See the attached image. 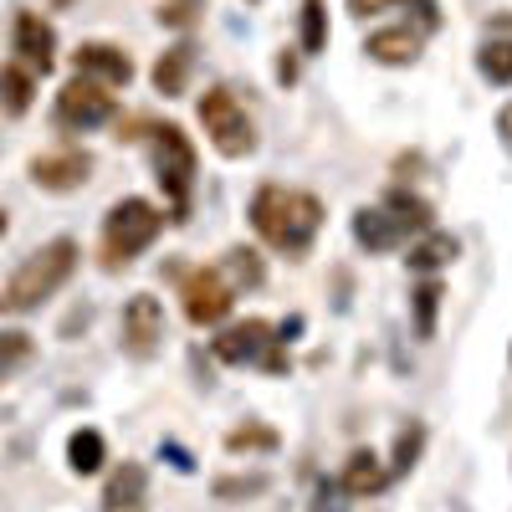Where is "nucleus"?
Listing matches in <instances>:
<instances>
[{
    "mask_svg": "<svg viewBox=\"0 0 512 512\" xmlns=\"http://www.w3.org/2000/svg\"><path fill=\"white\" fill-rule=\"evenodd\" d=\"M251 226L272 251L282 256H303L323 226V200L308 190H287V185H262L251 195Z\"/></svg>",
    "mask_w": 512,
    "mask_h": 512,
    "instance_id": "nucleus-1",
    "label": "nucleus"
},
{
    "mask_svg": "<svg viewBox=\"0 0 512 512\" xmlns=\"http://www.w3.org/2000/svg\"><path fill=\"white\" fill-rule=\"evenodd\" d=\"M77 241L72 236H57V241H47L41 251H31L26 262L11 272V282L0 287V313L6 318H21V313H31V308H41L47 297H57L67 282H72V272H77Z\"/></svg>",
    "mask_w": 512,
    "mask_h": 512,
    "instance_id": "nucleus-2",
    "label": "nucleus"
},
{
    "mask_svg": "<svg viewBox=\"0 0 512 512\" xmlns=\"http://www.w3.org/2000/svg\"><path fill=\"white\" fill-rule=\"evenodd\" d=\"M164 231V210L144 195H123L108 216H103V246H98V262L103 272H118L128 267L134 256H144Z\"/></svg>",
    "mask_w": 512,
    "mask_h": 512,
    "instance_id": "nucleus-3",
    "label": "nucleus"
},
{
    "mask_svg": "<svg viewBox=\"0 0 512 512\" xmlns=\"http://www.w3.org/2000/svg\"><path fill=\"white\" fill-rule=\"evenodd\" d=\"M154 180L169 200V221H190V195H195V144L180 123H154Z\"/></svg>",
    "mask_w": 512,
    "mask_h": 512,
    "instance_id": "nucleus-4",
    "label": "nucleus"
},
{
    "mask_svg": "<svg viewBox=\"0 0 512 512\" xmlns=\"http://www.w3.org/2000/svg\"><path fill=\"white\" fill-rule=\"evenodd\" d=\"M195 113H200L205 139L216 144L221 159H246V154H256V123H251V113L241 108V98H236L231 88H205L200 103H195Z\"/></svg>",
    "mask_w": 512,
    "mask_h": 512,
    "instance_id": "nucleus-5",
    "label": "nucleus"
},
{
    "mask_svg": "<svg viewBox=\"0 0 512 512\" xmlns=\"http://www.w3.org/2000/svg\"><path fill=\"white\" fill-rule=\"evenodd\" d=\"M282 344H287V338H282L267 318H246V323L221 328V338L210 344V354H216L221 364H231V369H241V364H262L267 374H282V369H287Z\"/></svg>",
    "mask_w": 512,
    "mask_h": 512,
    "instance_id": "nucleus-6",
    "label": "nucleus"
},
{
    "mask_svg": "<svg viewBox=\"0 0 512 512\" xmlns=\"http://www.w3.org/2000/svg\"><path fill=\"white\" fill-rule=\"evenodd\" d=\"M180 297H185V318H190L195 328H216V323H226L231 308H236V287H231L216 267H195V272H185Z\"/></svg>",
    "mask_w": 512,
    "mask_h": 512,
    "instance_id": "nucleus-7",
    "label": "nucleus"
},
{
    "mask_svg": "<svg viewBox=\"0 0 512 512\" xmlns=\"http://www.w3.org/2000/svg\"><path fill=\"white\" fill-rule=\"evenodd\" d=\"M118 338H123V354L128 359H154L159 354V344H164V303H159L154 292H134L123 303Z\"/></svg>",
    "mask_w": 512,
    "mask_h": 512,
    "instance_id": "nucleus-8",
    "label": "nucleus"
},
{
    "mask_svg": "<svg viewBox=\"0 0 512 512\" xmlns=\"http://www.w3.org/2000/svg\"><path fill=\"white\" fill-rule=\"evenodd\" d=\"M113 113H118V103L103 82H93V77L62 82V93H57V123L62 128H82V134H88L98 123H113Z\"/></svg>",
    "mask_w": 512,
    "mask_h": 512,
    "instance_id": "nucleus-9",
    "label": "nucleus"
},
{
    "mask_svg": "<svg viewBox=\"0 0 512 512\" xmlns=\"http://www.w3.org/2000/svg\"><path fill=\"white\" fill-rule=\"evenodd\" d=\"M31 180L47 190V195L82 190V185L93 180V154H88V149H52V154H36V159H31Z\"/></svg>",
    "mask_w": 512,
    "mask_h": 512,
    "instance_id": "nucleus-10",
    "label": "nucleus"
},
{
    "mask_svg": "<svg viewBox=\"0 0 512 512\" xmlns=\"http://www.w3.org/2000/svg\"><path fill=\"white\" fill-rule=\"evenodd\" d=\"M72 72L103 82V88H128L134 82V57L123 47H113V41H82L72 52Z\"/></svg>",
    "mask_w": 512,
    "mask_h": 512,
    "instance_id": "nucleus-11",
    "label": "nucleus"
},
{
    "mask_svg": "<svg viewBox=\"0 0 512 512\" xmlns=\"http://www.w3.org/2000/svg\"><path fill=\"white\" fill-rule=\"evenodd\" d=\"M16 57L26 72H52L57 62V31L47 16H36V11H21L16 16Z\"/></svg>",
    "mask_w": 512,
    "mask_h": 512,
    "instance_id": "nucleus-12",
    "label": "nucleus"
},
{
    "mask_svg": "<svg viewBox=\"0 0 512 512\" xmlns=\"http://www.w3.org/2000/svg\"><path fill=\"white\" fill-rule=\"evenodd\" d=\"M354 241H359L369 256H379V251H400V246L410 241V231H405L384 205H364V210H354Z\"/></svg>",
    "mask_w": 512,
    "mask_h": 512,
    "instance_id": "nucleus-13",
    "label": "nucleus"
},
{
    "mask_svg": "<svg viewBox=\"0 0 512 512\" xmlns=\"http://www.w3.org/2000/svg\"><path fill=\"white\" fill-rule=\"evenodd\" d=\"M149 472L139 461H123L103 487V512H149Z\"/></svg>",
    "mask_w": 512,
    "mask_h": 512,
    "instance_id": "nucleus-14",
    "label": "nucleus"
},
{
    "mask_svg": "<svg viewBox=\"0 0 512 512\" xmlns=\"http://www.w3.org/2000/svg\"><path fill=\"white\" fill-rule=\"evenodd\" d=\"M384 482H390V466L379 461V451L359 446V451H349V461H344L338 492H344V497H374V492H384Z\"/></svg>",
    "mask_w": 512,
    "mask_h": 512,
    "instance_id": "nucleus-15",
    "label": "nucleus"
},
{
    "mask_svg": "<svg viewBox=\"0 0 512 512\" xmlns=\"http://www.w3.org/2000/svg\"><path fill=\"white\" fill-rule=\"evenodd\" d=\"M364 52L379 67H410L420 57V31H410V26H379V31H369Z\"/></svg>",
    "mask_w": 512,
    "mask_h": 512,
    "instance_id": "nucleus-16",
    "label": "nucleus"
},
{
    "mask_svg": "<svg viewBox=\"0 0 512 512\" xmlns=\"http://www.w3.org/2000/svg\"><path fill=\"white\" fill-rule=\"evenodd\" d=\"M190 72H195V47L190 41H180V47H169V52H159V62H154V88L164 93V98H180L185 88H190Z\"/></svg>",
    "mask_w": 512,
    "mask_h": 512,
    "instance_id": "nucleus-17",
    "label": "nucleus"
},
{
    "mask_svg": "<svg viewBox=\"0 0 512 512\" xmlns=\"http://www.w3.org/2000/svg\"><path fill=\"white\" fill-rule=\"evenodd\" d=\"M31 103H36V72H26L21 62H6L0 67V113L21 118Z\"/></svg>",
    "mask_w": 512,
    "mask_h": 512,
    "instance_id": "nucleus-18",
    "label": "nucleus"
},
{
    "mask_svg": "<svg viewBox=\"0 0 512 512\" xmlns=\"http://www.w3.org/2000/svg\"><path fill=\"white\" fill-rule=\"evenodd\" d=\"M456 236H446V231H425L415 246H410V272H420V277H436L446 262H456Z\"/></svg>",
    "mask_w": 512,
    "mask_h": 512,
    "instance_id": "nucleus-19",
    "label": "nucleus"
},
{
    "mask_svg": "<svg viewBox=\"0 0 512 512\" xmlns=\"http://www.w3.org/2000/svg\"><path fill=\"white\" fill-rule=\"evenodd\" d=\"M384 210L410 231V236H425V231H436V210L431 200H420V195H405V190H390L384 195Z\"/></svg>",
    "mask_w": 512,
    "mask_h": 512,
    "instance_id": "nucleus-20",
    "label": "nucleus"
},
{
    "mask_svg": "<svg viewBox=\"0 0 512 512\" xmlns=\"http://www.w3.org/2000/svg\"><path fill=\"white\" fill-rule=\"evenodd\" d=\"M67 461H72V472L77 477H93V472H103V461H108V446H103V436L93 431H72V441H67Z\"/></svg>",
    "mask_w": 512,
    "mask_h": 512,
    "instance_id": "nucleus-21",
    "label": "nucleus"
},
{
    "mask_svg": "<svg viewBox=\"0 0 512 512\" xmlns=\"http://www.w3.org/2000/svg\"><path fill=\"white\" fill-rule=\"evenodd\" d=\"M297 41H303L308 57L328 52V6L323 0H303V11H297Z\"/></svg>",
    "mask_w": 512,
    "mask_h": 512,
    "instance_id": "nucleus-22",
    "label": "nucleus"
},
{
    "mask_svg": "<svg viewBox=\"0 0 512 512\" xmlns=\"http://www.w3.org/2000/svg\"><path fill=\"white\" fill-rule=\"evenodd\" d=\"M477 72L492 82V88H512V36H492L477 52Z\"/></svg>",
    "mask_w": 512,
    "mask_h": 512,
    "instance_id": "nucleus-23",
    "label": "nucleus"
},
{
    "mask_svg": "<svg viewBox=\"0 0 512 512\" xmlns=\"http://www.w3.org/2000/svg\"><path fill=\"white\" fill-rule=\"evenodd\" d=\"M441 297H446V287H441L436 277H425V282L415 287V297H410V308H415V338H436V313H441Z\"/></svg>",
    "mask_w": 512,
    "mask_h": 512,
    "instance_id": "nucleus-24",
    "label": "nucleus"
},
{
    "mask_svg": "<svg viewBox=\"0 0 512 512\" xmlns=\"http://www.w3.org/2000/svg\"><path fill=\"white\" fill-rule=\"evenodd\" d=\"M221 277H226L231 287H262V282H267V267H262V256H256L251 246H231Z\"/></svg>",
    "mask_w": 512,
    "mask_h": 512,
    "instance_id": "nucleus-25",
    "label": "nucleus"
},
{
    "mask_svg": "<svg viewBox=\"0 0 512 512\" xmlns=\"http://www.w3.org/2000/svg\"><path fill=\"white\" fill-rule=\"evenodd\" d=\"M420 451H425V425H420V420H410L405 431L395 436V461H390V477H410V472H415V461H420Z\"/></svg>",
    "mask_w": 512,
    "mask_h": 512,
    "instance_id": "nucleus-26",
    "label": "nucleus"
},
{
    "mask_svg": "<svg viewBox=\"0 0 512 512\" xmlns=\"http://www.w3.org/2000/svg\"><path fill=\"white\" fill-rule=\"evenodd\" d=\"M31 359V333H21V328H6L0 333V384H6L21 364Z\"/></svg>",
    "mask_w": 512,
    "mask_h": 512,
    "instance_id": "nucleus-27",
    "label": "nucleus"
},
{
    "mask_svg": "<svg viewBox=\"0 0 512 512\" xmlns=\"http://www.w3.org/2000/svg\"><path fill=\"white\" fill-rule=\"evenodd\" d=\"M226 451L241 456V451H277V431L272 425H236L226 436Z\"/></svg>",
    "mask_w": 512,
    "mask_h": 512,
    "instance_id": "nucleus-28",
    "label": "nucleus"
},
{
    "mask_svg": "<svg viewBox=\"0 0 512 512\" xmlns=\"http://www.w3.org/2000/svg\"><path fill=\"white\" fill-rule=\"evenodd\" d=\"M200 11H205V0H164V6H159V26L190 31V26L200 21Z\"/></svg>",
    "mask_w": 512,
    "mask_h": 512,
    "instance_id": "nucleus-29",
    "label": "nucleus"
},
{
    "mask_svg": "<svg viewBox=\"0 0 512 512\" xmlns=\"http://www.w3.org/2000/svg\"><path fill=\"white\" fill-rule=\"evenodd\" d=\"M256 492H267V477H221L216 482V497L231 502V497H256Z\"/></svg>",
    "mask_w": 512,
    "mask_h": 512,
    "instance_id": "nucleus-30",
    "label": "nucleus"
},
{
    "mask_svg": "<svg viewBox=\"0 0 512 512\" xmlns=\"http://www.w3.org/2000/svg\"><path fill=\"white\" fill-rule=\"evenodd\" d=\"M395 6H405V11H415V21H420V31H436V26H441V6H436V0H395Z\"/></svg>",
    "mask_w": 512,
    "mask_h": 512,
    "instance_id": "nucleus-31",
    "label": "nucleus"
},
{
    "mask_svg": "<svg viewBox=\"0 0 512 512\" xmlns=\"http://www.w3.org/2000/svg\"><path fill=\"white\" fill-rule=\"evenodd\" d=\"M338 497H344V492H338L333 482H323L318 487V497H313V507L308 512H344V502H338Z\"/></svg>",
    "mask_w": 512,
    "mask_h": 512,
    "instance_id": "nucleus-32",
    "label": "nucleus"
},
{
    "mask_svg": "<svg viewBox=\"0 0 512 512\" xmlns=\"http://www.w3.org/2000/svg\"><path fill=\"white\" fill-rule=\"evenodd\" d=\"M395 0H349V16H359V21H369V16H379V11H390Z\"/></svg>",
    "mask_w": 512,
    "mask_h": 512,
    "instance_id": "nucleus-33",
    "label": "nucleus"
},
{
    "mask_svg": "<svg viewBox=\"0 0 512 512\" xmlns=\"http://www.w3.org/2000/svg\"><path fill=\"white\" fill-rule=\"evenodd\" d=\"M497 134H502V144L512 149V103H507V108L497 113Z\"/></svg>",
    "mask_w": 512,
    "mask_h": 512,
    "instance_id": "nucleus-34",
    "label": "nucleus"
},
{
    "mask_svg": "<svg viewBox=\"0 0 512 512\" xmlns=\"http://www.w3.org/2000/svg\"><path fill=\"white\" fill-rule=\"evenodd\" d=\"M277 77H282V82H297V57L282 52V57H277Z\"/></svg>",
    "mask_w": 512,
    "mask_h": 512,
    "instance_id": "nucleus-35",
    "label": "nucleus"
},
{
    "mask_svg": "<svg viewBox=\"0 0 512 512\" xmlns=\"http://www.w3.org/2000/svg\"><path fill=\"white\" fill-rule=\"evenodd\" d=\"M0 236H6V210H0Z\"/></svg>",
    "mask_w": 512,
    "mask_h": 512,
    "instance_id": "nucleus-36",
    "label": "nucleus"
},
{
    "mask_svg": "<svg viewBox=\"0 0 512 512\" xmlns=\"http://www.w3.org/2000/svg\"><path fill=\"white\" fill-rule=\"evenodd\" d=\"M251 6H256V0H251Z\"/></svg>",
    "mask_w": 512,
    "mask_h": 512,
    "instance_id": "nucleus-37",
    "label": "nucleus"
}]
</instances>
